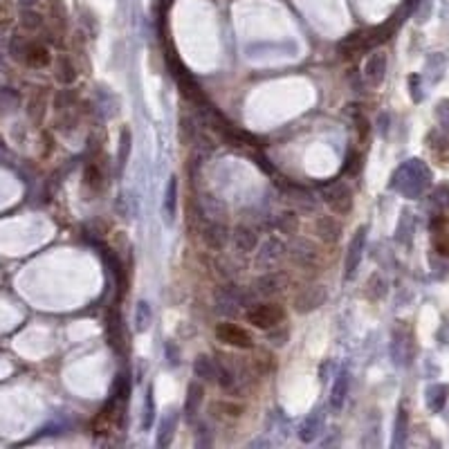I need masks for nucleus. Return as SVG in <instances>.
<instances>
[{"instance_id": "1", "label": "nucleus", "mask_w": 449, "mask_h": 449, "mask_svg": "<svg viewBox=\"0 0 449 449\" xmlns=\"http://www.w3.org/2000/svg\"><path fill=\"white\" fill-rule=\"evenodd\" d=\"M245 319L252 323L254 328L270 330L272 326H277V323H281V321L286 319V310H284V306L270 303V301L254 303V306L245 312Z\"/></svg>"}, {"instance_id": "2", "label": "nucleus", "mask_w": 449, "mask_h": 449, "mask_svg": "<svg viewBox=\"0 0 449 449\" xmlns=\"http://www.w3.org/2000/svg\"><path fill=\"white\" fill-rule=\"evenodd\" d=\"M323 203L328 205V209L337 216H346L353 211V189L344 185V182H335L323 189Z\"/></svg>"}, {"instance_id": "3", "label": "nucleus", "mask_w": 449, "mask_h": 449, "mask_svg": "<svg viewBox=\"0 0 449 449\" xmlns=\"http://www.w3.org/2000/svg\"><path fill=\"white\" fill-rule=\"evenodd\" d=\"M288 256V245L281 238H268L259 247V252L254 256V268L259 270H272Z\"/></svg>"}, {"instance_id": "4", "label": "nucleus", "mask_w": 449, "mask_h": 449, "mask_svg": "<svg viewBox=\"0 0 449 449\" xmlns=\"http://www.w3.org/2000/svg\"><path fill=\"white\" fill-rule=\"evenodd\" d=\"M216 339L222 344H227L231 348H238V351H249L254 346V339L252 335L243 328L238 326L234 321H222L216 326Z\"/></svg>"}, {"instance_id": "5", "label": "nucleus", "mask_w": 449, "mask_h": 449, "mask_svg": "<svg viewBox=\"0 0 449 449\" xmlns=\"http://www.w3.org/2000/svg\"><path fill=\"white\" fill-rule=\"evenodd\" d=\"M290 286V274L288 272H281V270H268L254 281V295L261 297V299H270L274 295H281L284 290H288Z\"/></svg>"}, {"instance_id": "6", "label": "nucleus", "mask_w": 449, "mask_h": 449, "mask_svg": "<svg viewBox=\"0 0 449 449\" xmlns=\"http://www.w3.org/2000/svg\"><path fill=\"white\" fill-rule=\"evenodd\" d=\"M288 256L299 265V268H306V270L314 268V265H319L321 261L319 247L308 238H292V243L288 245Z\"/></svg>"}, {"instance_id": "7", "label": "nucleus", "mask_w": 449, "mask_h": 449, "mask_svg": "<svg viewBox=\"0 0 449 449\" xmlns=\"http://www.w3.org/2000/svg\"><path fill=\"white\" fill-rule=\"evenodd\" d=\"M328 301V290L326 286H308L303 288L301 292L295 297L292 301V310L297 314H308V312H314Z\"/></svg>"}, {"instance_id": "8", "label": "nucleus", "mask_w": 449, "mask_h": 449, "mask_svg": "<svg viewBox=\"0 0 449 449\" xmlns=\"http://www.w3.org/2000/svg\"><path fill=\"white\" fill-rule=\"evenodd\" d=\"M364 245H367V227H360L353 234L351 243L346 249V259H344V279L353 281L357 277V270H360L362 256H364Z\"/></svg>"}, {"instance_id": "9", "label": "nucleus", "mask_w": 449, "mask_h": 449, "mask_svg": "<svg viewBox=\"0 0 449 449\" xmlns=\"http://www.w3.org/2000/svg\"><path fill=\"white\" fill-rule=\"evenodd\" d=\"M387 54L382 52V49H373L369 54L367 63H364V81L369 83V86L378 88L382 81H384V74H387Z\"/></svg>"}, {"instance_id": "10", "label": "nucleus", "mask_w": 449, "mask_h": 449, "mask_svg": "<svg viewBox=\"0 0 449 449\" xmlns=\"http://www.w3.org/2000/svg\"><path fill=\"white\" fill-rule=\"evenodd\" d=\"M314 236L323 240L326 245H335L339 238H342V222H339L335 216H319L314 220Z\"/></svg>"}, {"instance_id": "11", "label": "nucleus", "mask_w": 449, "mask_h": 449, "mask_svg": "<svg viewBox=\"0 0 449 449\" xmlns=\"http://www.w3.org/2000/svg\"><path fill=\"white\" fill-rule=\"evenodd\" d=\"M30 65V68H45L52 61V54H49L47 45L43 43H36V41H32V43L25 45V52H23V59Z\"/></svg>"}, {"instance_id": "12", "label": "nucleus", "mask_w": 449, "mask_h": 449, "mask_svg": "<svg viewBox=\"0 0 449 449\" xmlns=\"http://www.w3.org/2000/svg\"><path fill=\"white\" fill-rule=\"evenodd\" d=\"M231 238H234L236 252H240V254H252L256 249V245H259V234H256V229L247 227V224H240V227H236L234 234H231Z\"/></svg>"}, {"instance_id": "13", "label": "nucleus", "mask_w": 449, "mask_h": 449, "mask_svg": "<svg viewBox=\"0 0 449 449\" xmlns=\"http://www.w3.org/2000/svg\"><path fill=\"white\" fill-rule=\"evenodd\" d=\"M229 229L227 224L222 222H209L203 231V238H205V245L211 247V249H222L224 245L229 243Z\"/></svg>"}, {"instance_id": "14", "label": "nucleus", "mask_w": 449, "mask_h": 449, "mask_svg": "<svg viewBox=\"0 0 449 449\" xmlns=\"http://www.w3.org/2000/svg\"><path fill=\"white\" fill-rule=\"evenodd\" d=\"M203 398H205L203 384H200V382H191L189 389H187V400H185V418L189 422L196 420V415L203 406Z\"/></svg>"}, {"instance_id": "15", "label": "nucleus", "mask_w": 449, "mask_h": 449, "mask_svg": "<svg viewBox=\"0 0 449 449\" xmlns=\"http://www.w3.org/2000/svg\"><path fill=\"white\" fill-rule=\"evenodd\" d=\"M339 54L344 59H351L355 54H362L367 52V30H360V32H353L351 36H346L342 43H339Z\"/></svg>"}, {"instance_id": "16", "label": "nucleus", "mask_w": 449, "mask_h": 449, "mask_svg": "<svg viewBox=\"0 0 449 449\" xmlns=\"http://www.w3.org/2000/svg\"><path fill=\"white\" fill-rule=\"evenodd\" d=\"M348 384H351V380H348V373L346 371H339L337 378H335V384H332V391H330V406L335 411L342 409L344 402H346Z\"/></svg>"}, {"instance_id": "17", "label": "nucleus", "mask_w": 449, "mask_h": 449, "mask_svg": "<svg viewBox=\"0 0 449 449\" xmlns=\"http://www.w3.org/2000/svg\"><path fill=\"white\" fill-rule=\"evenodd\" d=\"M194 373H196V378L203 382H216L218 364H216V360H211L209 355H198L194 362Z\"/></svg>"}, {"instance_id": "18", "label": "nucleus", "mask_w": 449, "mask_h": 449, "mask_svg": "<svg viewBox=\"0 0 449 449\" xmlns=\"http://www.w3.org/2000/svg\"><path fill=\"white\" fill-rule=\"evenodd\" d=\"M176 211H178V178L171 176L169 187H166V194H164V218L173 222Z\"/></svg>"}, {"instance_id": "19", "label": "nucleus", "mask_w": 449, "mask_h": 449, "mask_svg": "<svg viewBox=\"0 0 449 449\" xmlns=\"http://www.w3.org/2000/svg\"><path fill=\"white\" fill-rule=\"evenodd\" d=\"M252 369L254 373H261V376H268L274 369H277V362L272 360V355L268 351H256L252 357Z\"/></svg>"}, {"instance_id": "20", "label": "nucleus", "mask_w": 449, "mask_h": 449, "mask_svg": "<svg viewBox=\"0 0 449 449\" xmlns=\"http://www.w3.org/2000/svg\"><path fill=\"white\" fill-rule=\"evenodd\" d=\"M176 425H178V415H176V413H171L169 418H164V420H162V425H160V434H157V447H166V445L171 443L173 431H176Z\"/></svg>"}, {"instance_id": "21", "label": "nucleus", "mask_w": 449, "mask_h": 449, "mask_svg": "<svg viewBox=\"0 0 449 449\" xmlns=\"http://www.w3.org/2000/svg\"><path fill=\"white\" fill-rule=\"evenodd\" d=\"M56 79L61 83H72L77 79V68L68 56H59V61H56Z\"/></svg>"}, {"instance_id": "22", "label": "nucleus", "mask_w": 449, "mask_h": 449, "mask_svg": "<svg viewBox=\"0 0 449 449\" xmlns=\"http://www.w3.org/2000/svg\"><path fill=\"white\" fill-rule=\"evenodd\" d=\"M151 306L146 301H139L137 308H135V330L137 332H146L148 326H151Z\"/></svg>"}, {"instance_id": "23", "label": "nucleus", "mask_w": 449, "mask_h": 449, "mask_svg": "<svg viewBox=\"0 0 449 449\" xmlns=\"http://www.w3.org/2000/svg\"><path fill=\"white\" fill-rule=\"evenodd\" d=\"M277 229L284 234H297L299 231V216L295 211H284L277 218Z\"/></svg>"}, {"instance_id": "24", "label": "nucleus", "mask_w": 449, "mask_h": 449, "mask_svg": "<svg viewBox=\"0 0 449 449\" xmlns=\"http://www.w3.org/2000/svg\"><path fill=\"white\" fill-rule=\"evenodd\" d=\"M319 425H321V418L319 415H312V418H308L303 425H301V431H299V438L303 440V443H310V440L317 438L319 434Z\"/></svg>"}, {"instance_id": "25", "label": "nucleus", "mask_w": 449, "mask_h": 449, "mask_svg": "<svg viewBox=\"0 0 449 449\" xmlns=\"http://www.w3.org/2000/svg\"><path fill=\"white\" fill-rule=\"evenodd\" d=\"M211 409H220L218 415H224V418H240V415L245 413V406H243V404H238V402H227V400H222V402H214V404H211Z\"/></svg>"}, {"instance_id": "26", "label": "nucleus", "mask_w": 449, "mask_h": 449, "mask_svg": "<svg viewBox=\"0 0 449 449\" xmlns=\"http://www.w3.org/2000/svg\"><path fill=\"white\" fill-rule=\"evenodd\" d=\"M445 400H447V389L443 384H436L427 391V402L431 411H438L445 404Z\"/></svg>"}, {"instance_id": "27", "label": "nucleus", "mask_w": 449, "mask_h": 449, "mask_svg": "<svg viewBox=\"0 0 449 449\" xmlns=\"http://www.w3.org/2000/svg\"><path fill=\"white\" fill-rule=\"evenodd\" d=\"M83 180H86V185L93 189V191H99L104 187V176H102V169H99L97 164H88L86 166V173H83Z\"/></svg>"}, {"instance_id": "28", "label": "nucleus", "mask_w": 449, "mask_h": 449, "mask_svg": "<svg viewBox=\"0 0 449 449\" xmlns=\"http://www.w3.org/2000/svg\"><path fill=\"white\" fill-rule=\"evenodd\" d=\"M387 295V281L380 277V274H373L367 284V297L369 299H382Z\"/></svg>"}, {"instance_id": "29", "label": "nucleus", "mask_w": 449, "mask_h": 449, "mask_svg": "<svg viewBox=\"0 0 449 449\" xmlns=\"http://www.w3.org/2000/svg\"><path fill=\"white\" fill-rule=\"evenodd\" d=\"M281 323H284V321H281ZM281 323H277V326H272L270 332H268L270 344H272V346H277V348L286 346V344H288V337H290L288 326H281Z\"/></svg>"}, {"instance_id": "30", "label": "nucleus", "mask_w": 449, "mask_h": 449, "mask_svg": "<svg viewBox=\"0 0 449 449\" xmlns=\"http://www.w3.org/2000/svg\"><path fill=\"white\" fill-rule=\"evenodd\" d=\"M362 155L360 151H348L346 153V162H344V173L346 176H360L362 171Z\"/></svg>"}, {"instance_id": "31", "label": "nucleus", "mask_w": 449, "mask_h": 449, "mask_svg": "<svg viewBox=\"0 0 449 449\" xmlns=\"http://www.w3.org/2000/svg\"><path fill=\"white\" fill-rule=\"evenodd\" d=\"M128 391H130V384H128L126 376H117L115 387H113V400H126Z\"/></svg>"}, {"instance_id": "32", "label": "nucleus", "mask_w": 449, "mask_h": 449, "mask_svg": "<svg viewBox=\"0 0 449 449\" xmlns=\"http://www.w3.org/2000/svg\"><path fill=\"white\" fill-rule=\"evenodd\" d=\"M21 23H23V27L25 30H38L41 25H43V19H41V16L36 14V12H32V10H25L23 12V16H21Z\"/></svg>"}, {"instance_id": "33", "label": "nucleus", "mask_w": 449, "mask_h": 449, "mask_svg": "<svg viewBox=\"0 0 449 449\" xmlns=\"http://www.w3.org/2000/svg\"><path fill=\"white\" fill-rule=\"evenodd\" d=\"M155 418V402H153V389H148L146 393V409H144V420H142V427L148 429L151 427V422Z\"/></svg>"}, {"instance_id": "34", "label": "nucleus", "mask_w": 449, "mask_h": 449, "mask_svg": "<svg viewBox=\"0 0 449 449\" xmlns=\"http://www.w3.org/2000/svg\"><path fill=\"white\" fill-rule=\"evenodd\" d=\"M128 151H130V133L128 130H122V139H119V169H124V164H126Z\"/></svg>"}, {"instance_id": "35", "label": "nucleus", "mask_w": 449, "mask_h": 449, "mask_svg": "<svg viewBox=\"0 0 449 449\" xmlns=\"http://www.w3.org/2000/svg\"><path fill=\"white\" fill-rule=\"evenodd\" d=\"M404 429H406V413L400 411V415H398V425H395V440L406 434Z\"/></svg>"}, {"instance_id": "36", "label": "nucleus", "mask_w": 449, "mask_h": 449, "mask_svg": "<svg viewBox=\"0 0 449 449\" xmlns=\"http://www.w3.org/2000/svg\"><path fill=\"white\" fill-rule=\"evenodd\" d=\"M357 130H360V137L362 139L369 135V122H367V117H362V115L357 117Z\"/></svg>"}, {"instance_id": "37", "label": "nucleus", "mask_w": 449, "mask_h": 449, "mask_svg": "<svg viewBox=\"0 0 449 449\" xmlns=\"http://www.w3.org/2000/svg\"><path fill=\"white\" fill-rule=\"evenodd\" d=\"M164 351L169 353L171 364H173V367H176V364H178V351H176V346H173V344H166V346H164Z\"/></svg>"}, {"instance_id": "38", "label": "nucleus", "mask_w": 449, "mask_h": 449, "mask_svg": "<svg viewBox=\"0 0 449 449\" xmlns=\"http://www.w3.org/2000/svg\"><path fill=\"white\" fill-rule=\"evenodd\" d=\"M36 3H38V0H21L23 7H32V5H36Z\"/></svg>"}]
</instances>
